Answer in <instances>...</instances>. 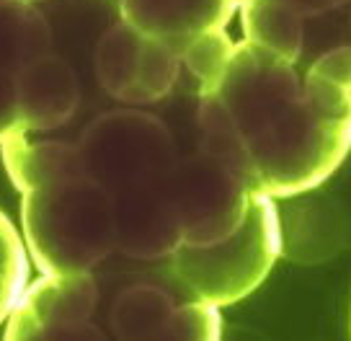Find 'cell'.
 <instances>
[{"label":"cell","instance_id":"1","mask_svg":"<svg viewBox=\"0 0 351 341\" xmlns=\"http://www.w3.org/2000/svg\"><path fill=\"white\" fill-rule=\"evenodd\" d=\"M197 127L199 148L251 194L297 197L351 153V89L243 39L199 93Z\"/></svg>","mask_w":351,"mask_h":341},{"label":"cell","instance_id":"2","mask_svg":"<svg viewBox=\"0 0 351 341\" xmlns=\"http://www.w3.org/2000/svg\"><path fill=\"white\" fill-rule=\"evenodd\" d=\"M21 222L26 251L42 274L93 272L117 251L114 194L90 176L26 191Z\"/></svg>","mask_w":351,"mask_h":341},{"label":"cell","instance_id":"3","mask_svg":"<svg viewBox=\"0 0 351 341\" xmlns=\"http://www.w3.org/2000/svg\"><path fill=\"white\" fill-rule=\"evenodd\" d=\"M282 253V222L271 197L251 194L243 222L215 243H181L171 253L178 285L212 305H232L269 277Z\"/></svg>","mask_w":351,"mask_h":341},{"label":"cell","instance_id":"4","mask_svg":"<svg viewBox=\"0 0 351 341\" xmlns=\"http://www.w3.org/2000/svg\"><path fill=\"white\" fill-rule=\"evenodd\" d=\"M243 39L351 89V0H243Z\"/></svg>","mask_w":351,"mask_h":341},{"label":"cell","instance_id":"5","mask_svg":"<svg viewBox=\"0 0 351 341\" xmlns=\"http://www.w3.org/2000/svg\"><path fill=\"white\" fill-rule=\"evenodd\" d=\"M83 176L111 194L165 176L178 163L171 130L155 114L119 109L99 114L75 140Z\"/></svg>","mask_w":351,"mask_h":341},{"label":"cell","instance_id":"6","mask_svg":"<svg viewBox=\"0 0 351 341\" xmlns=\"http://www.w3.org/2000/svg\"><path fill=\"white\" fill-rule=\"evenodd\" d=\"M171 194L181 225V243H215L243 222L251 191L225 165L199 148L181 155L171 171Z\"/></svg>","mask_w":351,"mask_h":341},{"label":"cell","instance_id":"7","mask_svg":"<svg viewBox=\"0 0 351 341\" xmlns=\"http://www.w3.org/2000/svg\"><path fill=\"white\" fill-rule=\"evenodd\" d=\"M99 86L134 106L165 99L181 75V55L163 39L147 36L119 19L104 32L93 52Z\"/></svg>","mask_w":351,"mask_h":341},{"label":"cell","instance_id":"8","mask_svg":"<svg viewBox=\"0 0 351 341\" xmlns=\"http://www.w3.org/2000/svg\"><path fill=\"white\" fill-rule=\"evenodd\" d=\"M99 285L90 272L42 274L5 318V339H101L93 326Z\"/></svg>","mask_w":351,"mask_h":341},{"label":"cell","instance_id":"9","mask_svg":"<svg viewBox=\"0 0 351 341\" xmlns=\"http://www.w3.org/2000/svg\"><path fill=\"white\" fill-rule=\"evenodd\" d=\"M171 171L114 194L117 251L124 256L140 261L171 259L184 241L171 194Z\"/></svg>","mask_w":351,"mask_h":341},{"label":"cell","instance_id":"10","mask_svg":"<svg viewBox=\"0 0 351 341\" xmlns=\"http://www.w3.org/2000/svg\"><path fill=\"white\" fill-rule=\"evenodd\" d=\"M55 49V34L32 0H0V143L19 132V75Z\"/></svg>","mask_w":351,"mask_h":341},{"label":"cell","instance_id":"11","mask_svg":"<svg viewBox=\"0 0 351 341\" xmlns=\"http://www.w3.org/2000/svg\"><path fill=\"white\" fill-rule=\"evenodd\" d=\"M19 130L52 132L75 117L80 104V83L75 70L55 49L44 52L19 75Z\"/></svg>","mask_w":351,"mask_h":341},{"label":"cell","instance_id":"12","mask_svg":"<svg viewBox=\"0 0 351 341\" xmlns=\"http://www.w3.org/2000/svg\"><path fill=\"white\" fill-rule=\"evenodd\" d=\"M119 19L147 36L163 39L176 52L197 34L225 29L243 0H114Z\"/></svg>","mask_w":351,"mask_h":341},{"label":"cell","instance_id":"13","mask_svg":"<svg viewBox=\"0 0 351 341\" xmlns=\"http://www.w3.org/2000/svg\"><path fill=\"white\" fill-rule=\"evenodd\" d=\"M3 165L21 194L65 178L83 176L77 145L70 140L39 137V132H13L0 143Z\"/></svg>","mask_w":351,"mask_h":341},{"label":"cell","instance_id":"14","mask_svg":"<svg viewBox=\"0 0 351 341\" xmlns=\"http://www.w3.org/2000/svg\"><path fill=\"white\" fill-rule=\"evenodd\" d=\"M178 303L153 285L124 290L111 308V329L119 339H165Z\"/></svg>","mask_w":351,"mask_h":341},{"label":"cell","instance_id":"15","mask_svg":"<svg viewBox=\"0 0 351 341\" xmlns=\"http://www.w3.org/2000/svg\"><path fill=\"white\" fill-rule=\"evenodd\" d=\"M29 285V251L13 228V222L0 212V323L11 316L23 287Z\"/></svg>","mask_w":351,"mask_h":341},{"label":"cell","instance_id":"16","mask_svg":"<svg viewBox=\"0 0 351 341\" xmlns=\"http://www.w3.org/2000/svg\"><path fill=\"white\" fill-rule=\"evenodd\" d=\"M232 42L225 29H212V32L197 34L181 47V65L186 67L191 78L197 80V91H207L228 65L232 55Z\"/></svg>","mask_w":351,"mask_h":341},{"label":"cell","instance_id":"17","mask_svg":"<svg viewBox=\"0 0 351 341\" xmlns=\"http://www.w3.org/2000/svg\"><path fill=\"white\" fill-rule=\"evenodd\" d=\"M219 333H222L219 308L194 297L189 303L176 305L165 339H219Z\"/></svg>","mask_w":351,"mask_h":341},{"label":"cell","instance_id":"18","mask_svg":"<svg viewBox=\"0 0 351 341\" xmlns=\"http://www.w3.org/2000/svg\"><path fill=\"white\" fill-rule=\"evenodd\" d=\"M32 3H39V0H32Z\"/></svg>","mask_w":351,"mask_h":341}]
</instances>
